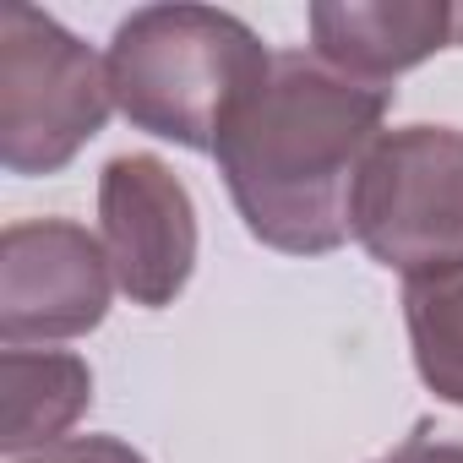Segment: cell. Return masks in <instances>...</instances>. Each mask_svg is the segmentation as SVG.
Returning a JSON list of instances; mask_svg holds the SVG:
<instances>
[{
  "label": "cell",
  "mask_w": 463,
  "mask_h": 463,
  "mask_svg": "<svg viewBox=\"0 0 463 463\" xmlns=\"http://www.w3.org/2000/svg\"><path fill=\"white\" fill-rule=\"evenodd\" d=\"M392 88L354 82L317 55H273L262 88L218 131V175L251 241L284 257H327L354 235V191L387 137Z\"/></svg>",
  "instance_id": "cell-1"
},
{
  "label": "cell",
  "mask_w": 463,
  "mask_h": 463,
  "mask_svg": "<svg viewBox=\"0 0 463 463\" xmlns=\"http://www.w3.org/2000/svg\"><path fill=\"white\" fill-rule=\"evenodd\" d=\"M109 93L115 109L175 147L213 153L218 131L268 77L273 55L218 6H142L109 39Z\"/></svg>",
  "instance_id": "cell-2"
},
{
  "label": "cell",
  "mask_w": 463,
  "mask_h": 463,
  "mask_svg": "<svg viewBox=\"0 0 463 463\" xmlns=\"http://www.w3.org/2000/svg\"><path fill=\"white\" fill-rule=\"evenodd\" d=\"M109 66L50 12L0 6V164L6 175L66 169L109 120Z\"/></svg>",
  "instance_id": "cell-3"
},
{
  "label": "cell",
  "mask_w": 463,
  "mask_h": 463,
  "mask_svg": "<svg viewBox=\"0 0 463 463\" xmlns=\"http://www.w3.org/2000/svg\"><path fill=\"white\" fill-rule=\"evenodd\" d=\"M354 241L403 279L463 262L458 126H398L376 142L354 191Z\"/></svg>",
  "instance_id": "cell-4"
},
{
  "label": "cell",
  "mask_w": 463,
  "mask_h": 463,
  "mask_svg": "<svg viewBox=\"0 0 463 463\" xmlns=\"http://www.w3.org/2000/svg\"><path fill=\"white\" fill-rule=\"evenodd\" d=\"M115 268L99 235L71 218H23L0 235V344H61L109 317Z\"/></svg>",
  "instance_id": "cell-5"
},
{
  "label": "cell",
  "mask_w": 463,
  "mask_h": 463,
  "mask_svg": "<svg viewBox=\"0 0 463 463\" xmlns=\"http://www.w3.org/2000/svg\"><path fill=\"white\" fill-rule=\"evenodd\" d=\"M99 223L115 284L131 306L164 311L196 268V202L153 153H120L99 175Z\"/></svg>",
  "instance_id": "cell-6"
},
{
  "label": "cell",
  "mask_w": 463,
  "mask_h": 463,
  "mask_svg": "<svg viewBox=\"0 0 463 463\" xmlns=\"http://www.w3.org/2000/svg\"><path fill=\"white\" fill-rule=\"evenodd\" d=\"M317 61L354 82L387 88L436 50H463V6L452 0H317Z\"/></svg>",
  "instance_id": "cell-7"
},
{
  "label": "cell",
  "mask_w": 463,
  "mask_h": 463,
  "mask_svg": "<svg viewBox=\"0 0 463 463\" xmlns=\"http://www.w3.org/2000/svg\"><path fill=\"white\" fill-rule=\"evenodd\" d=\"M0 382H6V430H0L6 458H33L66 441V430L93 403V371L66 349H6Z\"/></svg>",
  "instance_id": "cell-8"
},
{
  "label": "cell",
  "mask_w": 463,
  "mask_h": 463,
  "mask_svg": "<svg viewBox=\"0 0 463 463\" xmlns=\"http://www.w3.org/2000/svg\"><path fill=\"white\" fill-rule=\"evenodd\" d=\"M403 322L420 382L463 409V262L403 279Z\"/></svg>",
  "instance_id": "cell-9"
},
{
  "label": "cell",
  "mask_w": 463,
  "mask_h": 463,
  "mask_svg": "<svg viewBox=\"0 0 463 463\" xmlns=\"http://www.w3.org/2000/svg\"><path fill=\"white\" fill-rule=\"evenodd\" d=\"M12 463H147V458L120 436H66V441L44 447L33 458H12Z\"/></svg>",
  "instance_id": "cell-10"
},
{
  "label": "cell",
  "mask_w": 463,
  "mask_h": 463,
  "mask_svg": "<svg viewBox=\"0 0 463 463\" xmlns=\"http://www.w3.org/2000/svg\"><path fill=\"white\" fill-rule=\"evenodd\" d=\"M376 463H463V441H430L425 430H414L403 447H392Z\"/></svg>",
  "instance_id": "cell-11"
}]
</instances>
